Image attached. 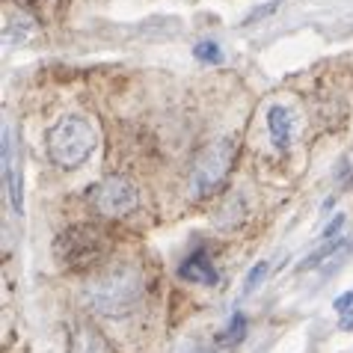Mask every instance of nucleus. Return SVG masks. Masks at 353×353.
<instances>
[{"mask_svg":"<svg viewBox=\"0 0 353 353\" xmlns=\"http://www.w3.org/2000/svg\"><path fill=\"white\" fill-rule=\"evenodd\" d=\"M193 54H196V60H202V63H223V51H220V45L217 42H199L193 48Z\"/></svg>","mask_w":353,"mask_h":353,"instance_id":"nucleus-10","label":"nucleus"},{"mask_svg":"<svg viewBox=\"0 0 353 353\" xmlns=\"http://www.w3.org/2000/svg\"><path fill=\"white\" fill-rule=\"evenodd\" d=\"M341 225H345V214H336V217H332V223L327 225V229H323V234H321V241H336V238H341Z\"/></svg>","mask_w":353,"mask_h":353,"instance_id":"nucleus-14","label":"nucleus"},{"mask_svg":"<svg viewBox=\"0 0 353 353\" xmlns=\"http://www.w3.org/2000/svg\"><path fill=\"white\" fill-rule=\"evenodd\" d=\"M339 327L345 330V332H347V330H353V306L341 312V318H339Z\"/></svg>","mask_w":353,"mask_h":353,"instance_id":"nucleus-16","label":"nucleus"},{"mask_svg":"<svg viewBox=\"0 0 353 353\" xmlns=\"http://www.w3.org/2000/svg\"><path fill=\"white\" fill-rule=\"evenodd\" d=\"M332 306H336L339 315H341V312H345V309H350V306H353V291H345V294H341V297H339L336 303H332Z\"/></svg>","mask_w":353,"mask_h":353,"instance_id":"nucleus-15","label":"nucleus"},{"mask_svg":"<svg viewBox=\"0 0 353 353\" xmlns=\"http://www.w3.org/2000/svg\"><path fill=\"white\" fill-rule=\"evenodd\" d=\"M3 179H6V193L12 202L15 214H24V190H21V163L15 158V143H12V128H3Z\"/></svg>","mask_w":353,"mask_h":353,"instance_id":"nucleus-6","label":"nucleus"},{"mask_svg":"<svg viewBox=\"0 0 353 353\" xmlns=\"http://www.w3.org/2000/svg\"><path fill=\"white\" fill-rule=\"evenodd\" d=\"M234 161V143L232 140H217L208 149H202V154L196 158L193 170H190V196L202 199V196L214 193L223 184V179L229 175V166Z\"/></svg>","mask_w":353,"mask_h":353,"instance_id":"nucleus-4","label":"nucleus"},{"mask_svg":"<svg viewBox=\"0 0 353 353\" xmlns=\"http://www.w3.org/2000/svg\"><path fill=\"white\" fill-rule=\"evenodd\" d=\"M92 202H95V211L104 214V217H125V214H131L140 205V190H137V184L131 179L113 175L101 188H95Z\"/></svg>","mask_w":353,"mask_h":353,"instance_id":"nucleus-5","label":"nucleus"},{"mask_svg":"<svg viewBox=\"0 0 353 353\" xmlns=\"http://www.w3.org/2000/svg\"><path fill=\"white\" fill-rule=\"evenodd\" d=\"M90 306L104 318H125L143 300V270L134 261L110 264L86 288Z\"/></svg>","mask_w":353,"mask_h":353,"instance_id":"nucleus-1","label":"nucleus"},{"mask_svg":"<svg viewBox=\"0 0 353 353\" xmlns=\"http://www.w3.org/2000/svg\"><path fill=\"white\" fill-rule=\"evenodd\" d=\"M276 9H279V0H270V3H264V6H259V9H252V12L243 18V24H256V21H261V18L273 15Z\"/></svg>","mask_w":353,"mask_h":353,"instance_id":"nucleus-13","label":"nucleus"},{"mask_svg":"<svg viewBox=\"0 0 353 353\" xmlns=\"http://www.w3.org/2000/svg\"><path fill=\"white\" fill-rule=\"evenodd\" d=\"M268 270H270V264L268 261H259L256 264V268H252L250 273H247V282H243V285H247V288H243V291H256L259 285H261V282H264V276H268Z\"/></svg>","mask_w":353,"mask_h":353,"instance_id":"nucleus-11","label":"nucleus"},{"mask_svg":"<svg viewBox=\"0 0 353 353\" xmlns=\"http://www.w3.org/2000/svg\"><path fill=\"white\" fill-rule=\"evenodd\" d=\"M107 252V241L95 225H72L54 241V256L65 270H86Z\"/></svg>","mask_w":353,"mask_h":353,"instance_id":"nucleus-3","label":"nucleus"},{"mask_svg":"<svg viewBox=\"0 0 353 353\" xmlns=\"http://www.w3.org/2000/svg\"><path fill=\"white\" fill-rule=\"evenodd\" d=\"M243 332H247V318L241 315H234L232 318V323H229V330H225V336H223V341H238V339H243Z\"/></svg>","mask_w":353,"mask_h":353,"instance_id":"nucleus-12","label":"nucleus"},{"mask_svg":"<svg viewBox=\"0 0 353 353\" xmlns=\"http://www.w3.org/2000/svg\"><path fill=\"white\" fill-rule=\"evenodd\" d=\"M268 128H270V140L276 149L285 152L291 145V137H294V113L282 104H273L270 113H268Z\"/></svg>","mask_w":353,"mask_h":353,"instance_id":"nucleus-7","label":"nucleus"},{"mask_svg":"<svg viewBox=\"0 0 353 353\" xmlns=\"http://www.w3.org/2000/svg\"><path fill=\"white\" fill-rule=\"evenodd\" d=\"M179 273L188 282H199V285H217V270H214L211 259L205 256L202 250H196L190 259H184V264L179 268Z\"/></svg>","mask_w":353,"mask_h":353,"instance_id":"nucleus-8","label":"nucleus"},{"mask_svg":"<svg viewBox=\"0 0 353 353\" xmlns=\"http://www.w3.org/2000/svg\"><path fill=\"white\" fill-rule=\"evenodd\" d=\"M68 353H113V350L104 341L101 332L92 330V327H86V323H81V327H74V332H72Z\"/></svg>","mask_w":353,"mask_h":353,"instance_id":"nucleus-9","label":"nucleus"},{"mask_svg":"<svg viewBox=\"0 0 353 353\" xmlns=\"http://www.w3.org/2000/svg\"><path fill=\"white\" fill-rule=\"evenodd\" d=\"M95 149V131L81 116H65L48 131V154L57 166L74 170L81 166Z\"/></svg>","mask_w":353,"mask_h":353,"instance_id":"nucleus-2","label":"nucleus"}]
</instances>
